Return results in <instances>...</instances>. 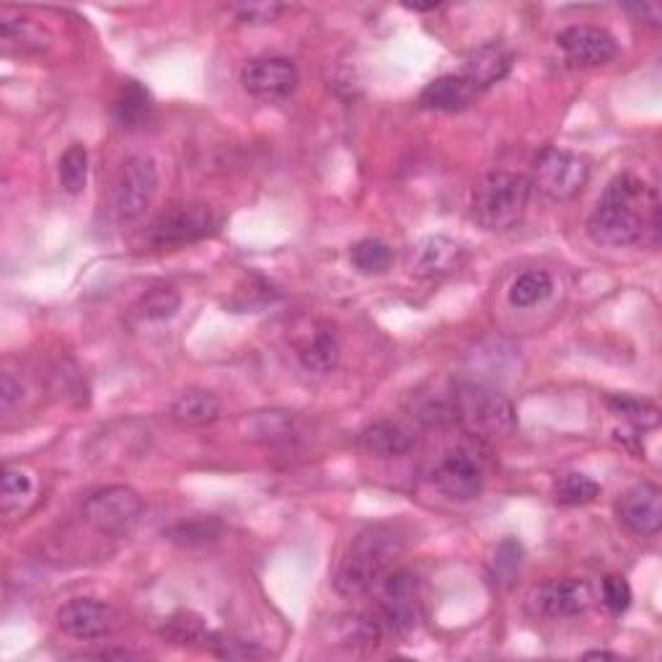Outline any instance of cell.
<instances>
[{"label": "cell", "mask_w": 662, "mask_h": 662, "mask_svg": "<svg viewBox=\"0 0 662 662\" xmlns=\"http://www.w3.org/2000/svg\"><path fill=\"white\" fill-rule=\"evenodd\" d=\"M564 60L574 68H601L618 55L614 34L601 26H570L557 37Z\"/></svg>", "instance_id": "14"}, {"label": "cell", "mask_w": 662, "mask_h": 662, "mask_svg": "<svg viewBox=\"0 0 662 662\" xmlns=\"http://www.w3.org/2000/svg\"><path fill=\"white\" fill-rule=\"evenodd\" d=\"M378 618L393 637L409 635L420 621V582L412 570L386 572L378 582Z\"/></svg>", "instance_id": "9"}, {"label": "cell", "mask_w": 662, "mask_h": 662, "mask_svg": "<svg viewBox=\"0 0 662 662\" xmlns=\"http://www.w3.org/2000/svg\"><path fill=\"white\" fill-rule=\"evenodd\" d=\"M357 445L368 453V456L401 458L414 448V435L409 433L401 422L378 420L368 424V427L357 435Z\"/></svg>", "instance_id": "19"}, {"label": "cell", "mask_w": 662, "mask_h": 662, "mask_svg": "<svg viewBox=\"0 0 662 662\" xmlns=\"http://www.w3.org/2000/svg\"><path fill=\"white\" fill-rule=\"evenodd\" d=\"M114 119L119 127L138 129L150 114V93L138 81H125L119 85L117 96H114Z\"/></svg>", "instance_id": "23"}, {"label": "cell", "mask_w": 662, "mask_h": 662, "mask_svg": "<svg viewBox=\"0 0 662 662\" xmlns=\"http://www.w3.org/2000/svg\"><path fill=\"white\" fill-rule=\"evenodd\" d=\"M523 564V546L515 541V538H505L500 546H496L494 559H492V570L496 582H505L510 585L517 578Z\"/></svg>", "instance_id": "33"}, {"label": "cell", "mask_w": 662, "mask_h": 662, "mask_svg": "<svg viewBox=\"0 0 662 662\" xmlns=\"http://www.w3.org/2000/svg\"><path fill=\"white\" fill-rule=\"evenodd\" d=\"M660 194L647 179L618 174L587 218L590 241L608 249L654 247L660 239Z\"/></svg>", "instance_id": "1"}, {"label": "cell", "mask_w": 662, "mask_h": 662, "mask_svg": "<svg viewBox=\"0 0 662 662\" xmlns=\"http://www.w3.org/2000/svg\"><path fill=\"white\" fill-rule=\"evenodd\" d=\"M285 5L283 3H239L233 5V16L241 21V24H251V26H259V24H272V21H277L279 16H283Z\"/></svg>", "instance_id": "36"}, {"label": "cell", "mask_w": 662, "mask_h": 662, "mask_svg": "<svg viewBox=\"0 0 662 662\" xmlns=\"http://www.w3.org/2000/svg\"><path fill=\"white\" fill-rule=\"evenodd\" d=\"M585 660H618L616 652H608V650H590L582 654Z\"/></svg>", "instance_id": "41"}, {"label": "cell", "mask_w": 662, "mask_h": 662, "mask_svg": "<svg viewBox=\"0 0 662 662\" xmlns=\"http://www.w3.org/2000/svg\"><path fill=\"white\" fill-rule=\"evenodd\" d=\"M350 262L359 275H384L391 267L393 251L378 239H363L350 249Z\"/></svg>", "instance_id": "28"}, {"label": "cell", "mask_w": 662, "mask_h": 662, "mask_svg": "<svg viewBox=\"0 0 662 662\" xmlns=\"http://www.w3.org/2000/svg\"><path fill=\"white\" fill-rule=\"evenodd\" d=\"M601 598L610 616H621L629 610L635 595H631V585L621 578V574H608V578H603L601 582Z\"/></svg>", "instance_id": "34"}, {"label": "cell", "mask_w": 662, "mask_h": 662, "mask_svg": "<svg viewBox=\"0 0 662 662\" xmlns=\"http://www.w3.org/2000/svg\"><path fill=\"white\" fill-rule=\"evenodd\" d=\"M28 494H32V479H28L21 469L5 466L3 479H0V496H3L5 513H11L13 507L21 505Z\"/></svg>", "instance_id": "35"}, {"label": "cell", "mask_w": 662, "mask_h": 662, "mask_svg": "<svg viewBox=\"0 0 662 662\" xmlns=\"http://www.w3.org/2000/svg\"><path fill=\"white\" fill-rule=\"evenodd\" d=\"M210 650L222 660H251V658H262L264 654L259 650L256 642H243V639L220 637V635L213 637Z\"/></svg>", "instance_id": "37"}, {"label": "cell", "mask_w": 662, "mask_h": 662, "mask_svg": "<svg viewBox=\"0 0 662 662\" xmlns=\"http://www.w3.org/2000/svg\"><path fill=\"white\" fill-rule=\"evenodd\" d=\"M626 13H631L637 21H642V24L647 26H654L658 28L662 24V9L660 3H629L624 5Z\"/></svg>", "instance_id": "39"}, {"label": "cell", "mask_w": 662, "mask_h": 662, "mask_svg": "<svg viewBox=\"0 0 662 662\" xmlns=\"http://www.w3.org/2000/svg\"><path fill=\"white\" fill-rule=\"evenodd\" d=\"M293 350L298 355L300 365L306 370L319 373V376H327L340 365V342H336V334L331 331L327 323L311 321L306 329H300L298 334L293 336Z\"/></svg>", "instance_id": "17"}, {"label": "cell", "mask_w": 662, "mask_h": 662, "mask_svg": "<svg viewBox=\"0 0 662 662\" xmlns=\"http://www.w3.org/2000/svg\"><path fill=\"white\" fill-rule=\"evenodd\" d=\"M553 293V279L544 270H528L513 279L507 290V300L513 308H534L549 300Z\"/></svg>", "instance_id": "24"}, {"label": "cell", "mask_w": 662, "mask_h": 662, "mask_svg": "<svg viewBox=\"0 0 662 662\" xmlns=\"http://www.w3.org/2000/svg\"><path fill=\"white\" fill-rule=\"evenodd\" d=\"M484 466L473 458L471 450H450L441 458L433 471L437 492L456 502H469L484 492Z\"/></svg>", "instance_id": "12"}, {"label": "cell", "mask_w": 662, "mask_h": 662, "mask_svg": "<svg viewBox=\"0 0 662 662\" xmlns=\"http://www.w3.org/2000/svg\"><path fill=\"white\" fill-rule=\"evenodd\" d=\"M407 11H416V13H424V11H437L443 9L441 3H404Z\"/></svg>", "instance_id": "42"}, {"label": "cell", "mask_w": 662, "mask_h": 662, "mask_svg": "<svg viewBox=\"0 0 662 662\" xmlns=\"http://www.w3.org/2000/svg\"><path fill=\"white\" fill-rule=\"evenodd\" d=\"M513 70V53L500 42H487L466 55L464 65H460L458 73L469 81L477 91L492 89L494 83L505 81Z\"/></svg>", "instance_id": "18"}, {"label": "cell", "mask_w": 662, "mask_h": 662, "mask_svg": "<svg viewBox=\"0 0 662 662\" xmlns=\"http://www.w3.org/2000/svg\"><path fill=\"white\" fill-rule=\"evenodd\" d=\"M57 626L62 629V635L81 639V642H91V639L110 637L117 626V616L114 610L102 601L93 598H73L57 610Z\"/></svg>", "instance_id": "15"}, {"label": "cell", "mask_w": 662, "mask_h": 662, "mask_svg": "<svg viewBox=\"0 0 662 662\" xmlns=\"http://www.w3.org/2000/svg\"><path fill=\"white\" fill-rule=\"evenodd\" d=\"M298 65L287 57H254L241 68V85L259 102H283L298 91Z\"/></svg>", "instance_id": "10"}, {"label": "cell", "mask_w": 662, "mask_h": 662, "mask_svg": "<svg viewBox=\"0 0 662 662\" xmlns=\"http://www.w3.org/2000/svg\"><path fill=\"white\" fill-rule=\"evenodd\" d=\"M606 404L616 416H621L624 424H631V427L642 430V433L660 424V407L647 399H637V396L629 393H614L608 396Z\"/></svg>", "instance_id": "25"}, {"label": "cell", "mask_w": 662, "mask_h": 662, "mask_svg": "<svg viewBox=\"0 0 662 662\" xmlns=\"http://www.w3.org/2000/svg\"><path fill=\"white\" fill-rule=\"evenodd\" d=\"M396 551H399V541L391 530L380 528V525L352 538L347 553L340 561V570L334 574L336 593L344 598H359V595L370 593L384 580Z\"/></svg>", "instance_id": "2"}, {"label": "cell", "mask_w": 662, "mask_h": 662, "mask_svg": "<svg viewBox=\"0 0 662 662\" xmlns=\"http://www.w3.org/2000/svg\"><path fill=\"white\" fill-rule=\"evenodd\" d=\"M388 635L384 621H380L378 614L376 616H352L342 624V644L347 647H365V650H373L384 642V637Z\"/></svg>", "instance_id": "32"}, {"label": "cell", "mask_w": 662, "mask_h": 662, "mask_svg": "<svg viewBox=\"0 0 662 662\" xmlns=\"http://www.w3.org/2000/svg\"><path fill=\"white\" fill-rule=\"evenodd\" d=\"M21 384H16L13 380V376H9V373H3V378H0V407L9 412V409H13L21 401Z\"/></svg>", "instance_id": "40"}, {"label": "cell", "mask_w": 662, "mask_h": 662, "mask_svg": "<svg viewBox=\"0 0 662 662\" xmlns=\"http://www.w3.org/2000/svg\"><path fill=\"white\" fill-rule=\"evenodd\" d=\"M593 603V587L582 578L546 580L528 593V610L541 618H570L585 614Z\"/></svg>", "instance_id": "11"}, {"label": "cell", "mask_w": 662, "mask_h": 662, "mask_svg": "<svg viewBox=\"0 0 662 662\" xmlns=\"http://www.w3.org/2000/svg\"><path fill=\"white\" fill-rule=\"evenodd\" d=\"M222 534V525L215 517H192V521L176 523L174 528L166 530V536L179 546H186V549H194V546H207L213 541H218Z\"/></svg>", "instance_id": "29"}, {"label": "cell", "mask_w": 662, "mask_h": 662, "mask_svg": "<svg viewBox=\"0 0 662 662\" xmlns=\"http://www.w3.org/2000/svg\"><path fill=\"white\" fill-rule=\"evenodd\" d=\"M530 184L528 176L515 174V171H489L473 186L471 194V215L484 230H502L515 228L528 210Z\"/></svg>", "instance_id": "3"}, {"label": "cell", "mask_w": 662, "mask_h": 662, "mask_svg": "<svg viewBox=\"0 0 662 662\" xmlns=\"http://www.w3.org/2000/svg\"><path fill=\"white\" fill-rule=\"evenodd\" d=\"M616 515L635 536L652 538L662 528V492L658 484H637L618 496Z\"/></svg>", "instance_id": "16"}, {"label": "cell", "mask_w": 662, "mask_h": 662, "mask_svg": "<svg viewBox=\"0 0 662 662\" xmlns=\"http://www.w3.org/2000/svg\"><path fill=\"white\" fill-rule=\"evenodd\" d=\"M83 517L104 536H129L142 517V500L133 487L112 484L85 496Z\"/></svg>", "instance_id": "6"}, {"label": "cell", "mask_w": 662, "mask_h": 662, "mask_svg": "<svg viewBox=\"0 0 662 662\" xmlns=\"http://www.w3.org/2000/svg\"><path fill=\"white\" fill-rule=\"evenodd\" d=\"M222 412L220 399L205 388H192L184 391L171 407V420L184 424V427H205L213 424Z\"/></svg>", "instance_id": "21"}, {"label": "cell", "mask_w": 662, "mask_h": 662, "mask_svg": "<svg viewBox=\"0 0 662 662\" xmlns=\"http://www.w3.org/2000/svg\"><path fill=\"white\" fill-rule=\"evenodd\" d=\"M163 637L174 644H205L210 647L213 631L207 629L205 621L199 616L190 614V610H179L163 624Z\"/></svg>", "instance_id": "27"}, {"label": "cell", "mask_w": 662, "mask_h": 662, "mask_svg": "<svg viewBox=\"0 0 662 662\" xmlns=\"http://www.w3.org/2000/svg\"><path fill=\"white\" fill-rule=\"evenodd\" d=\"M158 190V171L153 158L129 156L119 166L112 186V210L122 226L140 220L153 203Z\"/></svg>", "instance_id": "7"}, {"label": "cell", "mask_w": 662, "mask_h": 662, "mask_svg": "<svg viewBox=\"0 0 662 662\" xmlns=\"http://www.w3.org/2000/svg\"><path fill=\"white\" fill-rule=\"evenodd\" d=\"M469 262V249L450 236H424L409 251L407 267L414 277H445Z\"/></svg>", "instance_id": "13"}, {"label": "cell", "mask_w": 662, "mask_h": 662, "mask_svg": "<svg viewBox=\"0 0 662 662\" xmlns=\"http://www.w3.org/2000/svg\"><path fill=\"white\" fill-rule=\"evenodd\" d=\"M601 496V484L585 473H564L553 484V500L564 507H578Z\"/></svg>", "instance_id": "30"}, {"label": "cell", "mask_w": 662, "mask_h": 662, "mask_svg": "<svg viewBox=\"0 0 662 662\" xmlns=\"http://www.w3.org/2000/svg\"><path fill=\"white\" fill-rule=\"evenodd\" d=\"M179 308H182V295H179L174 287H169V285L150 287V290L142 293L138 300V313L146 321L174 319Z\"/></svg>", "instance_id": "31"}, {"label": "cell", "mask_w": 662, "mask_h": 662, "mask_svg": "<svg viewBox=\"0 0 662 662\" xmlns=\"http://www.w3.org/2000/svg\"><path fill=\"white\" fill-rule=\"evenodd\" d=\"M477 93L479 91L473 89L464 76L448 73L424 85L420 93V104L424 110H433V112H460L477 99Z\"/></svg>", "instance_id": "20"}, {"label": "cell", "mask_w": 662, "mask_h": 662, "mask_svg": "<svg viewBox=\"0 0 662 662\" xmlns=\"http://www.w3.org/2000/svg\"><path fill=\"white\" fill-rule=\"evenodd\" d=\"M0 39L9 47H19L21 53H42V49L49 47L53 37L47 34V28L34 24L32 19L3 11V16H0Z\"/></svg>", "instance_id": "22"}, {"label": "cell", "mask_w": 662, "mask_h": 662, "mask_svg": "<svg viewBox=\"0 0 662 662\" xmlns=\"http://www.w3.org/2000/svg\"><path fill=\"white\" fill-rule=\"evenodd\" d=\"M456 422L477 437H505L517 427L515 407L507 396L481 384H453Z\"/></svg>", "instance_id": "4"}, {"label": "cell", "mask_w": 662, "mask_h": 662, "mask_svg": "<svg viewBox=\"0 0 662 662\" xmlns=\"http://www.w3.org/2000/svg\"><path fill=\"white\" fill-rule=\"evenodd\" d=\"M590 179V166L585 158L570 153V150L546 148L534 161V179L530 184L549 199L564 203L578 197L585 190Z\"/></svg>", "instance_id": "8"}, {"label": "cell", "mask_w": 662, "mask_h": 662, "mask_svg": "<svg viewBox=\"0 0 662 662\" xmlns=\"http://www.w3.org/2000/svg\"><path fill=\"white\" fill-rule=\"evenodd\" d=\"M220 226L218 213L203 203H179L158 213L148 228V243L153 249L190 247L213 236Z\"/></svg>", "instance_id": "5"}, {"label": "cell", "mask_w": 662, "mask_h": 662, "mask_svg": "<svg viewBox=\"0 0 662 662\" xmlns=\"http://www.w3.org/2000/svg\"><path fill=\"white\" fill-rule=\"evenodd\" d=\"M256 433L264 435V441H270V443L290 441L293 422L285 412H264L256 416Z\"/></svg>", "instance_id": "38"}, {"label": "cell", "mask_w": 662, "mask_h": 662, "mask_svg": "<svg viewBox=\"0 0 662 662\" xmlns=\"http://www.w3.org/2000/svg\"><path fill=\"white\" fill-rule=\"evenodd\" d=\"M57 179L68 194H81L89 184V150L81 142H73L57 163Z\"/></svg>", "instance_id": "26"}]
</instances>
